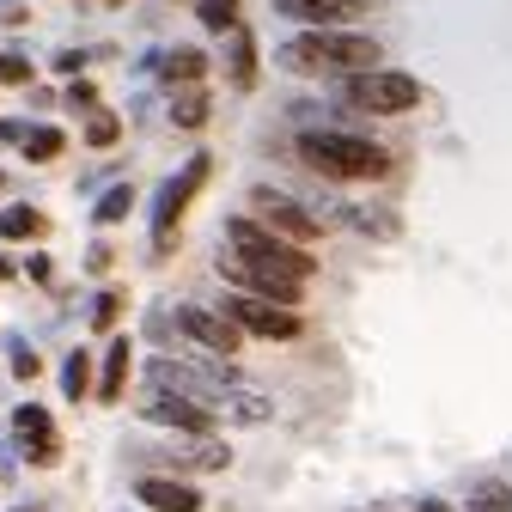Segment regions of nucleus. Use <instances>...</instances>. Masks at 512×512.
I'll return each mask as SVG.
<instances>
[{"label":"nucleus","instance_id":"f257e3e1","mask_svg":"<svg viewBox=\"0 0 512 512\" xmlns=\"http://www.w3.org/2000/svg\"><path fill=\"white\" fill-rule=\"evenodd\" d=\"M220 275L226 281H244V275H293V281H311L317 275V256L305 244L281 238L275 226H263L256 214H238V220H226Z\"/></svg>","mask_w":512,"mask_h":512},{"label":"nucleus","instance_id":"9b49d317","mask_svg":"<svg viewBox=\"0 0 512 512\" xmlns=\"http://www.w3.org/2000/svg\"><path fill=\"white\" fill-rule=\"evenodd\" d=\"M141 421L177 427V433H214L220 409H208V403H196V397H177V391H153V397L141 403Z\"/></svg>","mask_w":512,"mask_h":512},{"label":"nucleus","instance_id":"bb28decb","mask_svg":"<svg viewBox=\"0 0 512 512\" xmlns=\"http://www.w3.org/2000/svg\"><path fill=\"white\" fill-rule=\"evenodd\" d=\"M116 311H122V299H116V293H98V305H92V330H110Z\"/></svg>","mask_w":512,"mask_h":512},{"label":"nucleus","instance_id":"6e6552de","mask_svg":"<svg viewBox=\"0 0 512 512\" xmlns=\"http://www.w3.org/2000/svg\"><path fill=\"white\" fill-rule=\"evenodd\" d=\"M238 324H244V336H269V342H293L299 336V311L293 305H281V299H263V293H232V299H220Z\"/></svg>","mask_w":512,"mask_h":512},{"label":"nucleus","instance_id":"c9c22d12","mask_svg":"<svg viewBox=\"0 0 512 512\" xmlns=\"http://www.w3.org/2000/svg\"><path fill=\"white\" fill-rule=\"evenodd\" d=\"M19 512H25V506H19Z\"/></svg>","mask_w":512,"mask_h":512},{"label":"nucleus","instance_id":"72a5a7b5","mask_svg":"<svg viewBox=\"0 0 512 512\" xmlns=\"http://www.w3.org/2000/svg\"><path fill=\"white\" fill-rule=\"evenodd\" d=\"M372 512H391V506H372Z\"/></svg>","mask_w":512,"mask_h":512},{"label":"nucleus","instance_id":"a211bd4d","mask_svg":"<svg viewBox=\"0 0 512 512\" xmlns=\"http://www.w3.org/2000/svg\"><path fill=\"white\" fill-rule=\"evenodd\" d=\"M0 238H43V214L37 208H0Z\"/></svg>","mask_w":512,"mask_h":512},{"label":"nucleus","instance_id":"393cba45","mask_svg":"<svg viewBox=\"0 0 512 512\" xmlns=\"http://www.w3.org/2000/svg\"><path fill=\"white\" fill-rule=\"evenodd\" d=\"M116 135H122V122H116L110 110H92V122H86V141H92V147H116Z\"/></svg>","mask_w":512,"mask_h":512},{"label":"nucleus","instance_id":"4468645a","mask_svg":"<svg viewBox=\"0 0 512 512\" xmlns=\"http://www.w3.org/2000/svg\"><path fill=\"white\" fill-rule=\"evenodd\" d=\"M226 80H232V92L256 86V43H250L244 25H232V43H226Z\"/></svg>","mask_w":512,"mask_h":512},{"label":"nucleus","instance_id":"39448f33","mask_svg":"<svg viewBox=\"0 0 512 512\" xmlns=\"http://www.w3.org/2000/svg\"><path fill=\"white\" fill-rule=\"evenodd\" d=\"M147 384L153 391H177V397H196V403H208V409H226V397H232V384L214 372V366H196V360H177V354H159V360H147Z\"/></svg>","mask_w":512,"mask_h":512},{"label":"nucleus","instance_id":"1a4fd4ad","mask_svg":"<svg viewBox=\"0 0 512 512\" xmlns=\"http://www.w3.org/2000/svg\"><path fill=\"white\" fill-rule=\"evenodd\" d=\"M250 208H256V220H263V226H275L293 244H317V232H324V220L305 214L293 196H275V189H250Z\"/></svg>","mask_w":512,"mask_h":512},{"label":"nucleus","instance_id":"20e7f679","mask_svg":"<svg viewBox=\"0 0 512 512\" xmlns=\"http://www.w3.org/2000/svg\"><path fill=\"white\" fill-rule=\"evenodd\" d=\"M342 98L366 116H403L421 104V80L391 68H360V74H342Z\"/></svg>","mask_w":512,"mask_h":512},{"label":"nucleus","instance_id":"423d86ee","mask_svg":"<svg viewBox=\"0 0 512 512\" xmlns=\"http://www.w3.org/2000/svg\"><path fill=\"white\" fill-rule=\"evenodd\" d=\"M177 330H183V342H196L202 354H238L244 348V324L220 305V311H208V305H177Z\"/></svg>","mask_w":512,"mask_h":512},{"label":"nucleus","instance_id":"ddd939ff","mask_svg":"<svg viewBox=\"0 0 512 512\" xmlns=\"http://www.w3.org/2000/svg\"><path fill=\"white\" fill-rule=\"evenodd\" d=\"M275 7L299 25H348L354 13H366L372 0H275Z\"/></svg>","mask_w":512,"mask_h":512},{"label":"nucleus","instance_id":"9d476101","mask_svg":"<svg viewBox=\"0 0 512 512\" xmlns=\"http://www.w3.org/2000/svg\"><path fill=\"white\" fill-rule=\"evenodd\" d=\"M147 464L177 470V476H183V470H226V464H232V445H226V439L196 433V439H177V445H153Z\"/></svg>","mask_w":512,"mask_h":512},{"label":"nucleus","instance_id":"a878e982","mask_svg":"<svg viewBox=\"0 0 512 512\" xmlns=\"http://www.w3.org/2000/svg\"><path fill=\"white\" fill-rule=\"evenodd\" d=\"M25 458H31L37 470H49V464L61 458V445H55V439H25Z\"/></svg>","mask_w":512,"mask_h":512},{"label":"nucleus","instance_id":"4be33fe9","mask_svg":"<svg viewBox=\"0 0 512 512\" xmlns=\"http://www.w3.org/2000/svg\"><path fill=\"white\" fill-rule=\"evenodd\" d=\"M128 208H135V189H128V183H116L110 196H104V202L92 208V220H98V226H116V220H122Z\"/></svg>","mask_w":512,"mask_h":512},{"label":"nucleus","instance_id":"2eb2a0df","mask_svg":"<svg viewBox=\"0 0 512 512\" xmlns=\"http://www.w3.org/2000/svg\"><path fill=\"white\" fill-rule=\"evenodd\" d=\"M122 391H128V336L122 342H110V360H104V378H98V403H122Z\"/></svg>","mask_w":512,"mask_h":512},{"label":"nucleus","instance_id":"dca6fc26","mask_svg":"<svg viewBox=\"0 0 512 512\" xmlns=\"http://www.w3.org/2000/svg\"><path fill=\"white\" fill-rule=\"evenodd\" d=\"M202 74H208V55H202V49H171V55H165V80H171V86H196Z\"/></svg>","mask_w":512,"mask_h":512},{"label":"nucleus","instance_id":"f03ea898","mask_svg":"<svg viewBox=\"0 0 512 512\" xmlns=\"http://www.w3.org/2000/svg\"><path fill=\"white\" fill-rule=\"evenodd\" d=\"M281 68L293 74H360V68H378V43L360 37V31H336V25H311L299 31L293 43H281Z\"/></svg>","mask_w":512,"mask_h":512},{"label":"nucleus","instance_id":"aec40b11","mask_svg":"<svg viewBox=\"0 0 512 512\" xmlns=\"http://www.w3.org/2000/svg\"><path fill=\"white\" fill-rule=\"evenodd\" d=\"M61 384H68V397H74V403L92 391V360H86V348L68 354V366H61Z\"/></svg>","mask_w":512,"mask_h":512},{"label":"nucleus","instance_id":"b1692460","mask_svg":"<svg viewBox=\"0 0 512 512\" xmlns=\"http://www.w3.org/2000/svg\"><path fill=\"white\" fill-rule=\"evenodd\" d=\"M196 19H202L208 31H232V25H238V0H202Z\"/></svg>","mask_w":512,"mask_h":512},{"label":"nucleus","instance_id":"7ed1b4c3","mask_svg":"<svg viewBox=\"0 0 512 512\" xmlns=\"http://www.w3.org/2000/svg\"><path fill=\"white\" fill-rule=\"evenodd\" d=\"M299 159L317 177H336V183H372V177H384V165H391L378 141L342 135V128H311V135H299Z\"/></svg>","mask_w":512,"mask_h":512},{"label":"nucleus","instance_id":"c756f323","mask_svg":"<svg viewBox=\"0 0 512 512\" xmlns=\"http://www.w3.org/2000/svg\"><path fill=\"white\" fill-rule=\"evenodd\" d=\"M68 104H74V110H92V104H98L92 80H74V86H68Z\"/></svg>","mask_w":512,"mask_h":512},{"label":"nucleus","instance_id":"f3484780","mask_svg":"<svg viewBox=\"0 0 512 512\" xmlns=\"http://www.w3.org/2000/svg\"><path fill=\"white\" fill-rule=\"evenodd\" d=\"M208 110H214V104H208V92H202V86H183V92L171 98V122H177V128H202V122H208Z\"/></svg>","mask_w":512,"mask_h":512},{"label":"nucleus","instance_id":"f704fd0d","mask_svg":"<svg viewBox=\"0 0 512 512\" xmlns=\"http://www.w3.org/2000/svg\"><path fill=\"white\" fill-rule=\"evenodd\" d=\"M110 7H122V0H110Z\"/></svg>","mask_w":512,"mask_h":512},{"label":"nucleus","instance_id":"7c9ffc66","mask_svg":"<svg viewBox=\"0 0 512 512\" xmlns=\"http://www.w3.org/2000/svg\"><path fill=\"white\" fill-rule=\"evenodd\" d=\"M0 141H25V122H0Z\"/></svg>","mask_w":512,"mask_h":512},{"label":"nucleus","instance_id":"c85d7f7f","mask_svg":"<svg viewBox=\"0 0 512 512\" xmlns=\"http://www.w3.org/2000/svg\"><path fill=\"white\" fill-rule=\"evenodd\" d=\"M13 372H19V378H37V348L13 342Z\"/></svg>","mask_w":512,"mask_h":512},{"label":"nucleus","instance_id":"473e14b6","mask_svg":"<svg viewBox=\"0 0 512 512\" xmlns=\"http://www.w3.org/2000/svg\"><path fill=\"white\" fill-rule=\"evenodd\" d=\"M7 275H13V263H7V256H0V281H7Z\"/></svg>","mask_w":512,"mask_h":512},{"label":"nucleus","instance_id":"cd10ccee","mask_svg":"<svg viewBox=\"0 0 512 512\" xmlns=\"http://www.w3.org/2000/svg\"><path fill=\"white\" fill-rule=\"evenodd\" d=\"M0 80L25 86V80H31V61H25V55H0Z\"/></svg>","mask_w":512,"mask_h":512},{"label":"nucleus","instance_id":"412c9836","mask_svg":"<svg viewBox=\"0 0 512 512\" xmlns=\"http://www.w3.org/2000/svg\"><path fill=\"white\" fill-rule=\"evenodd\" d=\"M13 427H19L25 439H55V421H49V409H37V403H19V409H13Z\"/></svg>","mask_w":512,"mask_h":512},{"label":"nucleus","instance_id":"6ab92c4d","mask_svg":"<svg viewBox=\"0 0 512 512\" xmlns=\"http://www.w3.org/2000/svg\"><path fill=\"white\" fill-rule=\"evenodd\" d=\"M61 147H68V141H61V128H25V159L31 165H49Z\"/></svg>","mask_w":512,"mask_h":512},{"label":"nucleus","instance_id":"0eeeda50","mask_svg":"<svg viewBox=\"0 0 512 512\" xmlns=\"http://www.w3.org/2000/svg\"><path fill=\"white\" fill-rule=\"evenodd\" d=\"M208 171H214V165H208V153H196V159H189V165L159 189V202H153V238H159L153 250H159V256L171 250V226L183 220V208H189V202H196V189L208 183Z\"/></svg>","mask_w":512,"mask_h":512},{"label":"nucleus","instance_id":"2f4dec72","mask_svg":"<svg viewBox=\"0 0 512 512\" xmlns=\"http://www.w3.org/2000/svg\"><path fill=\"white\" fill-rule=\"evenodd\" d=\"M415 512H452V506H445V500H421Z\"/></svg>","mask_w":512,"mask_h":512},{"label":"nucleus","instance_id":"f8f14e48","mask_svg":"<svg viewBox=\"0 0 512 512\" xmlns=\"http://www.w3.org/2000/svg\"><path fill=\"white\" fill-rule=\"evenodd\" d=\"M135 494H141V506H153V512H202V488H189L183 476H147Z\"/></svg>","mask_w":512,"mask_h":512},{"label":"nucleus","instance_id":"5701e85b","mask_svg":"<svg viewBox=\"0 0 512 512\" xmlns=\"http://www.w3.org/2000/svg\"><path fill=\"white\" fill-rule=\"evenodd\" d=\"M470 512H512V488H506V482H482V488H470Z\"/></svg>","mask_w":512,"mask_h":512}]
</instances>
